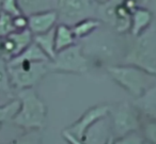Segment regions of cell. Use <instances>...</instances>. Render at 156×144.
I'll return each mask as SVG.
<instances>
[{"instance_id":"obj_7","label":"cell","mask_w":156,"mask_h":144,"mask_svg":"<svg viewBox=\"0 0 156 144\" xmlns=\"http://www.w3.org/2000/svg\"><path fill=\"white\" fill-rule=\"evenodd\" d=\"M58 14L56 10H46L28 16V29L33 35L48 32L56 27Z\"/></svg>"},{"instance_id":"obj_10","label":"cell","mask_w":156,"mask_h":144,"mask_svg":"<svg viewBox=\"0 0 156 144\" xmlns=\"http://www.w3.org/2000/svg\"><path fill=\"white\" fill-rule=\"evenodd\" d=\"M75 35L72 30V27L65 24H59L55 27V48L56 52L74 45Z\"/></svg>"},{"instance_id":"obj_13","label":"cell","mask_w":156,"mask_h":144,"mask_svg":"<svg viewBox=\"0 0 156 144\" xmlns=\"http://www.w3.org/2000/svg\"><path fill=\"white\" fill-rule=\"evenodd\" d=\"M98 27H100V22L89 17L73 25L72 30H73L75 37H83L91 33L93 30H95Z\"/></svg>"},{"instance_id":"obj_9","label":"cell","mask_w":156,"mask_h":144,"mask_svg":"<svg viewBox=\"0 0 156 144\" xmlns=\"http://www.w3.org/2000/svg\"><path fill=\"white\" fill-rule=\"evenodd\" d=\"M152 20V14L143 8H137L130 14V32L134 37L140 35L149 27Z\"/></svg>"},{"instance_id":"obj_1","label":"cell","mask_w":156,"mask_h":144,"mask_svg":"<svg viewBox=\"0 0 156 144\" xmlns=\"http://www.w3.org/2000/svg\"><path fill=\"white\" fill-rule=\"evenodd\" d=\"M20 109L12 122L23 128L41 127L45 118V106L31 88L20 90Z\"/></svg>"},{"instance_id":"obj_11","label":"cell","mask_w":156,"mask_h":144,"mask_svg":"<svg viewBox=\"0 0 156 144\" xmlns=\"http://www.w3.org/2000/svg\"><path fill=\"white\" fill-rule=\"evenodd\" d=\"M33 42L44 51V54L50 59H54L56 56L55 48V28L48 32L33 35Z\"/></svg>"},{"instance_id":"obj_2","label":"cell","mask_w":156,"mask_h":144,"mask_svg":"<svg viewBox=\"0 0 156 144\" xmlns=\"http://www.w3.org/2000/svg\"><path fill=\"white\" fill-rule=\"evenodd\" d=\"M7 66L11 86L17 90L31 88L47 72L45 61L10 60L7 62Z\"/></svg>"},{"instance_id":"obj_6","label":"cell","mask_w":156,"mask_h":144,"mask_svg":"<svg viewBox=\"0 0 156 144\" xmlns=\"http://www.w3.org/2000/svg\"><path fill=\"white\" fill-rule=\"evenodd\" d=\"M57 52L52 64L54 68L69 72H83L87 69V60L81 56L79 46L72 45Z\"/></svg>"},{"instance_id":"obj_20","label":"cell","mask_w":156,"mask_h":144,"mask_svg":"<svg viewBox=\"0 0 156 144\" xmlns=\"http://www.w3.org/2000/svg\"><path fill=\"white\" fill-rule=\"evenodd\" d=\"M13 144H37V139L34 135L29 133V135L22 137L20 139L15 140Z\"/></svg>"},{"instance_id":"obj_4","label":"cell","mask_w":156,"mask_h":144,"mask_svg":"<svg viewBox=\"0 0 156 144\" xmlns=\"http://www.w3.org/2000/svg\"><path fill=\"white\" fill-rule=\"evenodd\" d=\"M133 50V59L151 72H156V31L151 30L138 35Z\"/></svg>"},{"instance_id":"obj_21","label":"cell","mask_w":156,"mask_h":144,"mask_svg":"<svg viewBox=\"0 0 156 144\" xmlns=\"http://www.w3.org/2000/svg\"><path fill=\"white\" fill-rule=\"evenodd\" d=\"M96 2H98L100 5H105V3H107L109 1V0H95Z\"/></svg>"},{"instance_id":"obj_18","label":"cell","mask_w":156,"mask_h":144,"mask_svg":"<svg viewBox=\"0 0 156 144\" xmlns=\"http://www.w3.org/2000/svg\"><path fill=\"white\" fill-rule=\"evenodd\" d=\"M134 123V116L126 109H121L117 114V124L121 127H126Z\"/></svg>"},{"instance_id":"obj_12","label":"cell","mask_w":156,"mask_h":144,"mask_svg":"<svg viewBox=\"0 0 156 144\" xmlns=\"http://www.w3.org/2000/svg\"><path fill=\"white\" fill-rule=\"evenodd\" d=\"M50 1L51 0H18V3L23 13H27L30 15L37 12L51 10Z\"/></svg>"},{"instance_id":"obj_15","label":"cell","mask_w":156,"mask_h":144,"mask_svg":"<svg viewBox=\"0 0 156 144\" xmlns=\"http://www.w3.org/2000/svg\"><path fill=\"white\" fill-rule=\"evenodd\" d=\"M0 11H2L3 13L8 14V15L12 16V17H16V16L24 14L20 7L18 0H1Z\"/></svg>"},{"instance_id":"obj_5","label":"cell","mask_w":156,"mask_h":144,"mask_svg":"<svg viewBox=\"0 0 156 144\" xmlns=\"http://www.w3.org/2000/svg\"><path fill=\"white\" fill-rule=\"evenodd\" d=\"M33 42V34L28 28L14 31L7 37L0 39V57L10 61L22 54Z\"/></svg>"},{"instance_id":"obj_8","label":"cell","mask_w":156,"mask_h":144,"mask_svg":"<svg viewBox=\"0 0 156 144\" xmlns=\"http://www.w3.org/2000/svg\"><path fill=\"white\" fill-rule=\"evenodd\" d=\"M110 72L113 77L119 82H121L125 88H127L130 92L139 94L142 91L145 84V80L141 72L135 68H128V67L111 68Z\"/></svg>"},{"instance_id":"obj_14","label":"cell","mask_w":156,"mask_h":144,"mask_svg":"<svg viewBox=\"0 0 156 144\" xmlns=\"http://www.w3.org/2000/svg\"><path fill=\"white\" fill-rule=\"evenodd\" d=\"M20 106V100H13L2 107H0V124L10 120L12 121L13 116L17 113Z\"/></svg>"},{"instance_id":"obj_16","label":"cell","mask_w":156,"mask_h":144,"mask_svg":"<svg viewBox=\"0 0 156 144\" xmlns=\"http://www.w3.org/2000/svg\"><path fill=\"white\" fill-rule=\"evenodd\" d=\"M10 90H11V83L8 73L7 61L0 57V92L9 93Z\"/></svg>"},{"instance_id":"obj_19","label":"cell","mask_w":156,"mask_h":144,"mask_svg":"<svg viewBox=\"0 0 156 144\" xmlns=\"http://www.w3.org/2000/svg\"><path fill=\"white\" fill-rule=\"evenodd\" d=\"M13 26L15 28V31L25 30L28 28V17L25 16V14L13 17Z\"/></svg>"},{"instance_id":"obj_17","label":"cell","mask_w":156,"mask_h":144,"mask_svg":"<svg viewBox=\"0 0 156 144\" xmlns=\"http://www.w3.org/2000/svg\"><path fill=\"white\" fill-rule=\"evenodd\" d=\"M14 31L15 28L13 26V17L0 11V39L7 37Z\"/></svg>"},{"instance_id":"obj_3","label":"cell","mask_w":156,"mask_h":144,"mask_svg":"<svg viewBox=\"0 0 156 144\" xmlns=\"http://www.w3.org/2000/svg\"><path fill=\"white\" fill-rule=\"evenodd\" d=\"M56 5L58 20L69 26L89 18L94 12L91 0H57Z\"/></svg>"}]
</instances>
